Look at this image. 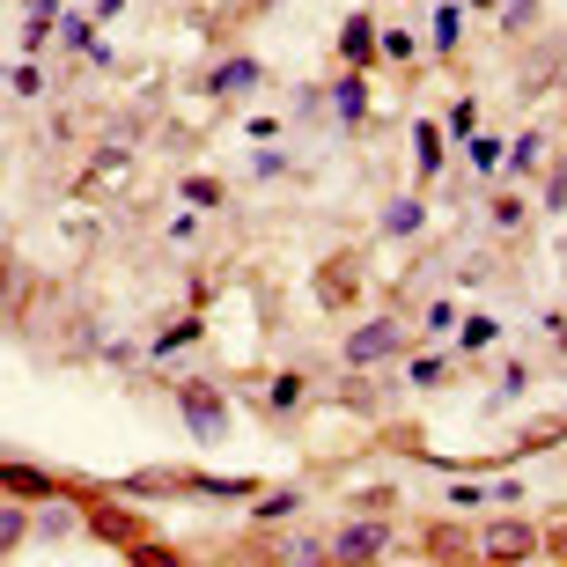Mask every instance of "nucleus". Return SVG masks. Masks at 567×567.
<instances>
[{
  "mask_svg": "<svg viewBox=\"0 0 567 567\" xmlns=\"http://www.w3.org/2000/svg\"><path fill=\"white\" fill-rule=\"evenodd\" d=\"M177 413H185V427L199 442H221V435H229V405H221V391H214V383H177Z\"/></svg>",
  "mask_w": 567,
  "mask_h": 567,
  "instance_id": "obj_1",
  "label": "nucleus"
},
{
  "mask_svg": "<svg viewBox=\"0 0 567 567\" xmlns=\"http://www.w3.org/2000/svg\"><path fill=\"white\" fill-rule=\"evenodd\" d=\"M472 546H480L486 560H530V553L546 546V530H538V524H516V516H508V524H486Z\"/></svg>",
  "mask_w": 567,
  "mask_h": 567,
  "instance_id": "obj_2",
  "label": "nucleus"
},
{
  "mask_svg": "<svg viewBox=\"0 0 567 567\" xmlns=\"http://www.w3.org/2000/svg\"><path fill=\"white\" fill-rule=\"evenodd\" d=\"M324 553H332V560H347V567H354V560H383V553H391V524H383V516H369V524H347Z\"/></svg>",
  "mask_w": 567,
  "mask_h": 567,
  "instance_id": "obj_3",
  "label": "nucleus"
},
{
  "mask_svg": "<svg viewBox=\"0 0 567 567\" xmlns=\"http://www.w3.org/2000/svg\"><path fill=\"white\" fill-rule=\"evenodd\" d=\"M399 347H405V324H399V317H369V324L347 339V361H354V369H369V361L399 354Z\"/></svg>",
  "mask_w": 567,
  "mask_h": 567,
  "instance_id": "obj_4",
  "label": "nucleus"
},
{
  "mask_svg": "<svg viewBox=\"0 0 567 567\" xmlns=\"http://www.w3.org/2000/svg\"><path fill=\"white\" fill-rule=\"evenodd\" d=\"M339 60H347V74H369V66H377V22L369 16H347V30H339Z\"/></svg>",
  "mask_w": 567,
  "mask_h": 567,
  "instance_id": "obj_5",
  "label": "nucleus"
},
{
  "mask_svg": "<svg viewBox=\"0 0 567 567\" xmlns=\"http://www.w3.org/2000/svg\"><path fill=\"white\" fill-rule=\"evenodd\" d=\"M0 494H16V502H52V494H60V480H52V472H38V464H0Z\"/></svg>",
  "mask_w": 567,
  "mask_h": 567,
  "instance_id": "obj_6",
  "label": "nucleus"
},
{
  "mask_svg": "<svg viewBox=\"0 0 567 567\" xmlns=\"http://www.w3.org/2000/svg\"><path fill=\"white\" fill-rule=\"evenodd\" d=\"M258 82H266V74H258V60H251V52H244V60H221V66H214V96H251V89Z\"/></svg>",
  "mask_w": 567,
  "mask_h": 567,
  "instance_id": "obj_7",
  "label": "nucleus"
},
{
  "mask_svg": "<svg viewBox=\"0 0 567 567\" xmlns=\"http://www.w3.org/2000/svg\"><path fill=\"white\" fill-rule=\"evenodd\" d=\"M22 538H30V516L16 508V494H0V560H8Z\"/></svg>",
  "mask_w": 567,
  "mask_h": 567,
  "instance_id": "obj_8",
  "label": "nucleus"
},
{
  "mask_svg": "<svg viewBox=\"0 0 567 567\" xmlns=\"http://www.w3.org/2000/svg\"><path fill=\"white\" fill-rule=\"evenodd\" d=\"M332 104H339V118L354 126V118H369V89H361V74H347V82L332 89Z\"/></svg>",
  "mask_w": 567,
  "mask_h": 567,
  "instance_id": "obj_9",
  "label": "nucleus"
},
{
  "mask_svg": "<svg viewBox=\"0 0 567 567\" xmlns=\"http://www.w3.org/2000/svg\"><path fill=\"white\" fill-rule=\"evenodd\" d=\"M464 38V8H435V52H457Z\"/></svg>",
  "mask_w": 567,
  "mask_h": 567,
  "instance_id": "obj_10",
  "label": "nucleus"
},
{
  "mask_svg": "<svg viewBox=\"0 0 567 567\" xmlns=\"http://www.w3.org/2000/svg\"><path fill=\"white\" fill-rule=\"evenodd\" d=\"M413 163H421V177H435V163H442V133L435 126L413 133Z\"/></svg>",
  "mask_w": 567,
  "mask_h": 567,
  "instance_id": "obj_11",
  "label": "nucleus"
},
{
  "mask_svg": "<svg viewBox=\"0 0 567 567\" xmlns=\"http://www.w3.org/2000/svg\"><path fill=\"white\" fill-rule=\"evenodd\" d=\"M427 538H435V553H442V560H457V553H472V538H464L457 524H435Z\"/></svg>",
  "mask_w": 567,
  "mask_h": 567,
  "instance_id": "obj_12",
  "label": "nucleus"
},
{
  "mask_svg": "<svg viewBox=\"0 0 567 567\" xmlns=\"http://www.w3.org/2000/svg\"><path fill=\"white\" fill-rule=\"evenodd\" d=\"M494 339H502V324H494V317H464V347H472V354H480V347H494Z\"/></svg>",
  "mask_w": 567,
  "mask_h": 567,
  "instance_id": "obj_13",
  "label": "nucleus"
},
{
  "mask_svg": "<svg viewBox=\"0 0 567 567\" xmlns=\"http://www.w3.org/2000/svg\"><path fill=\"white\" fill-rule=\"evenodd\" d=\"M383 229H391V236L421 229V207H413V199H391V214H383Z\"/></svg>",
  "mask_w": 567,
  "mask_h": 567,
  "instance_id": "obj_14",
  "label": "nucleus"
},
{
  "mask_svg": "<svg viewBox=\"0 0 567 567\" xmlns=\"http://www.w3.org/2000/svg\"><path fill=\"white\" fill-rule=\"evenodd\" d=\"M185 199L192 207H221V185L214 177H185Z\"/></svg>",
  "mask_w": 567,
  "mask_h": 567,
  "instance_id": "obj_15",
  "label": "nucleus"
},
{
  "mask_svg": "<svg viewBox=\"0 0 567 567\" xmlns=\"http://www.w3.org/2000/svg\"><path fill=\"white\" fill-rule=\"evenodd\" d=\"M546 214H567V155L553 163V185H546Z\"/></svg>",
  "mask_w": 567,
  "mask_h": 567,
  "instance_id": "obj_16",
  "label": "nucleus"
},
{
  "mask_svg": "<svg viewBox=\"0 0 567 567\" xmlns=\"http://www.w3.org/2000/svg\"><path fill=\"white\" fill-rule=\"evenodd\" d=\"M8 89H16V96H38V89H44V66H30V60H22L16 74H8Z\"/></svg>",
  "mask_w": 567,
  "mask_h": 567,
  "instance_id": "obj_17",
  "label": "nucleus"
},
{
  "mask_svg": "<svg viewBox=\"0 0 567 567\" xmlns=\"http://www.w3.org/2000/svg\"><path fill=\"white\" fill-rule=\"evenodd\" d=\"M295 508H302V494H295V486H288V494H266V502H258V516L274 524V516H295Z\"/></svg>",
  "mask_w": 567,
  "mask_h": 567,
  "instance_id": "obj_18",
  "label": "nucleus"
},
{
  "mask_svg": "<svg viewBox=\"0 0 567 567\" xmlns=\"http://www.w3.org/2000/svg\"><path fill=\"white\" fill-rule=\"evenodd\" d=\"M295 399H302V377H295V369H288V377H274V413H288Z\"/></svg>",
  "mask_w": 567,
  "mask_h": 567,
  "instance_id": "obj_19",
  "label": "nucleus"
},
{
  "mask_svg": "<svg viewBox=\"0 0 567 567\" xmlns=\"http://www.w3.org/2000/svg\"><path fill=\"white\" fill-rule=\"evenodd\" d=\"M538 155H546V141H538V133H524V141L508 147V163H516V169H530V163H538Z\"/></svg>",
  "mask_w": 567,
  "mask_h": 567,
  "instance_id": "obj_20",
  "label": "nucleus"
},
{
  "mask_svg": "<svg viewBox=\"0 0 567 567\" xmlns=\"http://www.w3.org/2000/svg\"><path fill=\"white\" fill-rule=\"evenodd\" d=\"M502 163V141H486V133H472V169H494Z\"/></svg>",
  "mask_w": 567,
  "mask_h": 567,
  "instance_id": "obj_21",
  "label": "nucleus"
},
{
  "mask_svg": "<svg viewBox=\"0 0 567 567\" xmlns=\"http://www.w3.org/2000/svg\"><path fill=\"white\" fill-rule=\"evenodd\" d=\"M442 377H450V361H442V354H421V361H413V383H442Z\"/></svg>",
  "mask_w": 567,
  "mask_h": 567,
  "instance_id": "obj_22",
  "label": "nucleus"
},
{
  "mask_svg": "<svg viewBox=\"0 0 567 567\" xmlns=\"http://www.w3.org/2000/svg\"><path fill=\"white\" fill-rule=\"evenodd\" d=\"M494 221H502V229H516V221H524V199H516V192H502V199H494Z\"/></svg>",
  "mask_w": 567,
  "mask_h": 567,
  "instance_id": "obj_23",
  "label": "nucleus"
},
{
  "mask_svg": "<svg viewBox=\"0 0 567 567\" xmlns=\"http://www.w3.org/2000/svg\"><path fill=\"white\" fill-rule=\"evenodd\" d=\"M377 52H383V60H399V66H405V60H413V38H405V30H391V38H383Z\"/></svg>",
  "mask_w": 567,
  "mask_h": 567,
  "instance_id": "obj_24",
  "label": "nucleus"
},
{
  "mask_svg": "<svg viewBox=\"0 0 567 567\" xmlns=\"http://www.w3.org/2000/svg\"><path fill=\"white\" fill-rule=\"evenodd\" d=\"M457 324V302H427V332H450Z\"/></svg>",
  "mask_w": 567,
  "mask_h": 567,
  "instance_id": "obj_25",
  "label": "nucleus"
},
{
  "mask_svg": "<svg viewBox=\"0 0 567 567\" xmlns=\"http://www.w3.org/2000/svg\"><path fill=\"white\" fill-rule=\"evenodd\" d=\"M530 16H538V0H508L502 22H508V30H530Z\"/></svg>",
  "mask_w": 567,
  "mask_h": 567,
  "instance_id": "obj_26",
  "label": "nucleus"
},
{
  "mask_svg": "<svg viewBox=\"0 0 567 567\" xmlns=\"http://www.w3.org/2000/svg\"><path fill=\"white\" fill-rule=\"evenodd\" d=\"M546 546H553V553H560V560H567V516H560V524L546 530Z\"/></svg>",
  "mask_w": 567,
  "mask_h": 567,
  "instance_id": "obj_27",
  "label": "nucleus"
}]
</instances>
